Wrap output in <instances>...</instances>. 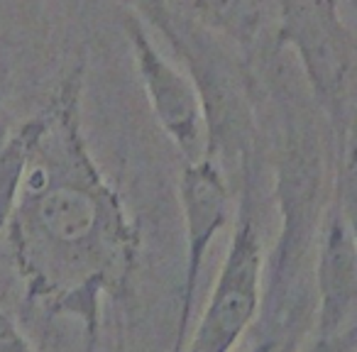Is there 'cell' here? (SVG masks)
Segmentation results:
<instances>
[{
    "label": "cell",
    "instance_id": "1",
    "mask_svg": "<svg viewBox=\"0 0 357 352\" xmlns=\"http://www.w3.org/2000/svg\"><path fill=\"white\" fill-rule=\"evenodd\" d=\"M79 95L76 71L25 123V167L6 228L27 301L79 318L93 352L100 303L125 291L142 238L86 147Z\"/></svg>",
    "mask_w": 357,
    "mask_h": 352
},
{
    "label": "cell",
    "instance_id": "2",
    "mask_svg": "<svg viewBox=\"0 0 357 352\" xmlns=\"http://www.w3.org/2000/svg\"><path fill=\"white\" fill-rule=\"evenodd\" d=\"M279 45L294 47L316 100L350 144L355 35L337 0H282Z\"/></svg>",
    "mask_w": 357,
    "mask_h": 352
},
{
    "label": "cell",
    "instance_id": "3",
    "mask_svg": "<svg viewBox=\"0 0 357 352\" xmlns=\"http://www.w3.org/2000/svg\"><path fill=\"white\" fill-rule=\"evenodd\" d=\"M255 213L252 176L245 169V186L240 199L238 223L220 267L218 282L204 308L196 332L184 352H233L240 337L248 332L262 303V262L264 250Z\"/></svg>",
    "mask_w": 357,
    "mask_h": 352
},
{
    "label": "cell",
    "instance_id": "4",
    "mask_svg": "<svg viewBox=\"0 0 357 352\" xmlns=\"http://www.w3.org/2000/svg\"><path fill=\"white\" fill-rule=\"evenodd\" d=\"M128 35L132 61L154 120L169 142L178 149L184 162H196L206 154L208 144V125L201 89L186 74L176 69L169 59L159 54L154 42L144 32V25L135 13H128L123 20Z\"/></svg>",
    "mask_w": 357,
    "mask_h": 352
},
{
    "label": "cell",
    "instance_id": "5",
    "mask_svg": "<svg viewBox=\"0 0 357 352\" xmlns=\"http://www.w3.org/2000/svg\"><path fill=\"white\" fill-rule=\"evenodd\" d=\"M178 201H181L186 225V277L172 352H184L206 252L230 218V191L215 157L204 154L196 162L184 164L181 181H178Z\"/></svg>",
    "mask_w": 357,
    "mask_h": 352
},
{
    "label": "cell",
    "instance_id": "6",
    "mask_svg": "<svg viewBox=\"0 0 357 352\" xmlns=\"http://www.w3.org/2000/svg\"><path fill=\"white\" fill-rule=\"evenodd\" d=\"M318 326L316 335H337L355 326L357 311V254L350 206L342 181L323 223L316 262Z\"/></svg>",
    "mask_w": 357,
    "mask_h": 352
},
{
    "label": "cell",
    "instance_id": "7",
    "mask_svg": "<svg viewBox=\"0 0 357 352\" xmlns=\"http://www.w3.org/2000/svg\"><path fill=\"white\" fill-rule=\"evenodd\" d=\"M196 22L240 52L259 42L269 17V0H191Z\"/></svg>",
    "mask_w": 357,
    "mask_h": 352
},
{
    "label": "cell",
    "instance_id": "8",
    "mask_svg": "<svg viewBox=\"0 0 357 352\" xmlns=\"http://www.w3.org/2000/svg\"><path fill=\"white\" fill-rule=\"evenodd\" d=\"M0 352H35L17 323L3 311H0Z\"/></svg>",
    "mask_w": 357,
    "mask_h": 352
},
{
    "label": "cell",
    "instance_id": "9",
    "mask_svg": "<svg viewBox=\"0 0 357 352\" xmlns=\"http://www.w3.org/2000/svg\"><path fill=\"white\" fill-rule=\"evenodd\" d=\"M357 345V328H350L337 335H316L306 352H355Z\"/></svg>",
    "mask_w": 357,
    "mask_h": 352
},
{
    "label": "cell",
    "instance_id": "10",
    "mask_svg": "<svg viewBox=\"0 0 357 352\" xmlns=\"http://www.w3.org/2000/svg\"><path fill=\"white\" fill-rule=\"evenodd\" d=\"M298 337H282L274 335L269 340H264L262 345H257L252 352H296L298 350Z\"/></svg>",
    "mask_w": 357,
    "mask_h": 352
}]
</instances>
